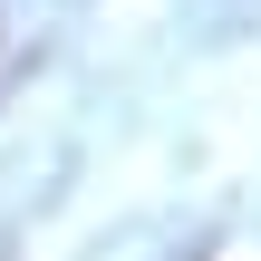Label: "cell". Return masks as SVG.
<instances>
[{"label": "cell", "mask_w": 261, "mask_h": 261, "mask_svg": "<svg viewBox=\"0 0 261 261\" xmlns=\"http://www.w3.org/2000/svg\"><path fill=\"white\" fill-rule=\"evenodd\" d=\"M19 58H29V29H19V0H0V87L19 77Z\"/></svg>", "instance_id": "obj_1"}]
</instances>
